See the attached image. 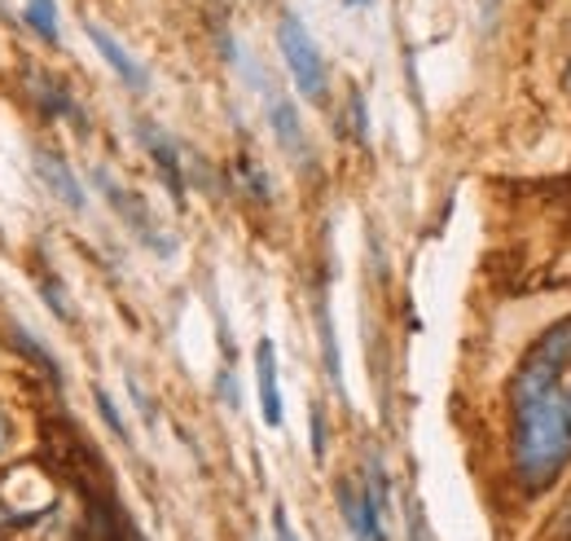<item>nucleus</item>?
Instances as JSON below:
<instances>
[{
	"label": "nucleus",
	"mask_w": 571,
	"mask_h": 541,
	"mask_svg": "<svg viewBox=\"0 0 571 541\" xmlns=\"http://www.w3.org/2000/svg\"><path fill=\"white\" fill-rule=\"evenodd\" d=\"M510 463L528 494L571 467V313L541 331L510 383Z\"/></svg>",
	"instance_id": "f257e3e1"
},
{
	"label": "nucleus",
	"mask_w": 571,
	"mask_h": 541,
	"mask_svg": "<svg viewBox=\"0 0 571 541\" xmlns=\"http://www.w3.org/2000/svg\"><path fill=\"white\" fill-rule=\"evenodd\" d=\"M278 48H282V62H286V71H290V79H294V88H299L312 106H321L325 93H330V88H325V84H330V66H325L316 40L308 35V26H303L294 13H282V18H278Z\"/></svg>",
	"instance_id": "f03ea898"
},
{
	"label": "nucleus",
	"mask_w": 571,
	"mask_h": 541,
	"mask_svg": "<svg viewBox=\"0 0 571 541\" xmlns=\"http://www.w3.org/2000/svg\"><path fill=\"white\" fill-rule=\"evenodd\" d=\"M93 176H97V185H101L106 203H110V207H115V212L128 220V229H132V234H137V238H141L150 251H159V256H172V251H176V238L159 229V220L150 216V207H146V203H141V198L128 190V185H119V181H115L106 167H97Z\"/></svg>",
	"instance_id": "7ed1b4c3"
},
{
	"label": "nucleus",
	"mask_w": 571,
	"mask_h": 541,
	"mask_svg": "<svg viewBox=\"0 0 571 541\" xmlns=\"http://www.w3.org/2000/svg\"><path fill=\"white\" fill-rule=\"evenodd\" d=\"M35 176H40V185L62 203V207H71V212H84L88 207V194H84V185H79V176L71 172V163L57 154V150H49V145H40L35 150Z\"/></svg>",
	"instance_id": "20e7f679"
},
{
	"label": "nucleus",
	"mask_w": 571,
	"mask_h": 541,
	"mask_svg": "<svg viewBox=\"0 0 571 541\" xmlns=\"http://www.w3.org/2000/svg\"><path fill=\"white\" fill-rule=\"evenodd\" d=\"M256 88H265V97H269V128H273L278 145H282L290 159H303V154H308V137H303V119H299L294 101L286 97L282 88H269V79H265V75H260V84H256Z\"/></svg>",
	"instance_id": "39448f33"
},
{
	"label": "nucleus",
	"mask_w": 571,
	"mask_h": 541,
	"mask_svg": "<svg viewBox=\"0 0 571 541\" xmlns=\"http://www.w3.org/2000/svg\"><path fill=\"white\" fill-rule=\"evenodd\" d=\"M84 31H88V40L97 44V53L106 57V66H110V71H115L132 93H146V88H150V71H146V66H141L123 44H119V35H110V31H106L101 22H93V18L84 22Z\"/></svg>",
	"instance_id": "423d86ee"
},
{
	"label": "nucleus",
	"mask_w": 571,
	"mask_h": 541,
	"mask_svg": "<svg viewBox=\"0 0 571 541\" xmlns=\"http://www.w3.org/2000/svg\"><path fill=\"white\" fill-rule=\"evenodd\" d=\"M137 137H141V145L150 150L154 167L163 172V181H168L172 198H176V203H185V176H181V150H176V141H172L154 119H137Z\"/></svg>",
	"instance_id": "0eeeda50"
},
{
	"label": "nucleus",
	"mask_w": 571,
	"mask_h": 541,
	"mask_svg": "<svg viewBox=\"0 0 571 541\" xmlns=\"http://www.w3.org/2000/svg\"><path fill=\"white\" fill-rule=\"evenodd\" d=\"M256 388H260V414L269 428H282V383H278V348L273 339L256 344Z\"/></svg>",
	"instance_id": "6e6552de"
},
{
	"label": "nucleus",
	"mask_w": 571,
	"mask_h": 541,
	"mask_svg": "<svg viewBox=\"0 0 571 541\" xmlns=\"http://www.w3.org/2000/svg\"><path fill=\"white\" fill-rule=\"evenodd\" d=\"M35 93H40V106L49 110V115H66L79 132H88V119L79 115V106L71 101V93L57 84V79H49V75H35Z\"/></svg>",
	"instance_id": "1a4fd4ad"
},
{
	"label": "nucleus",
	"mask_w": 571,
	"mask_h": 541,
	"mask_svg": "<svg viewBox=\"0 0 571 541\" xmlns=\"http://www.w3.org/2000/svg\"><path fill=\"white\" fill-rule=\"evenodd\" d=\"M9 348H18L26 361H35V370H44L53 383H62V370H57V357L26 331V326H9Z\"/></svg>",
	"instance_id": "9d476101"
},
{
	"label": "nucleus",
	"mask_w": 571,
	"mask_h": 541,
	"mask_svg": "<svg viewBox=\"0 0 571 541\" xmlns=\"http://www.w3.org/2000/svg\"><path fill=\"white\" fill-rule=\"evenodd\" d=\"M316 331H321V357H325V375L334 388H343V361H338V344H334V317L330 304L316 300Z\"/></svg>",
	"instance_id": "9b49d317"
},
{
	"label": "nucleus",
	"mask_w": 571,
	"mask_h": 541,
	"mask_svg": "<svg viewBox=\"0 0 571 541\" xmlns=\"http://www.w3.org/2000/svg\"><path fill=\"white\" fill-rule=\"evenodd\" d=\"M26 26H31L40 40L57 44V40H62V31H57V4H53V0H26Z\"/></svg>",
	"instance_id": "f8f14e48"
},
{
	"label": "nucleus",
	"mask_w": 571,
	"mask_h": 541,
	"mask_svg": "<svg viewBox=\"0 0 571 541\" xmlns=\"http://www.w3.org/2000/svg\"><path fill=\"white\" fill-rule=\"evenodd\" d=\"M238 181H243V190H247L256 203H269V198H273V194H269V176H265V167H260L256 159H247V154L238 159Z\"/></svg>",
	"instance_id": "ddd939ff"
},
{
	"label": "nucleus",
	"mask_w": 571,
	"mask_h": 541,
	"mask_svg": "<svg viewBox=\"0 0 571 541\" xmlns=\"http://www.w3.org/2000/svg\"><path fill=\"white\" fill-rule=\"evenodd\" d=\"M40 291H44V304H49L62 322H71V317H75V309H71V300H66V291H62V282H57V278H44V282H40Z\"/></svg>",
	"instance_id": "4468645a"
},
{
	"label": "nucleus",
	"mask_w": 571,
	"mask_h": 541,
	"mask_svg": "<svg viewBox=\"0 0 571 541\" xmlns=\"http://www.w3.org/2000/svg\"><path fill=\"white\" fill-rule=\"evenodd\" d=\"M93 401H97V410H101V419H106V428H110V432H115L119 441H128V423H123V414L115 410V401H110V397H106L101 388L93 392Z\"/></svg>",
	"instance_id": "2eb2a0df"
},
{
	"label": "nucleus",
	"mask_w": 571,
	"mask_h": 541,
	"mask_svg": "<svg viewBox=\"0 0 571 541\" xmlns=\"http://www.w3.org/2000/svg\"><path fill=\"white\" fill-rule=\"evenodd\" d=\"M347 106H352V132H356V141H365V137H369V110H365L360 88L347 93Z\"/></svg>",
	"instance_id": "dca6fc26"
},
{
	"label": "nucleus",
	"mask_w": 571,
	"mask_h": 541,
	"mask_svg": "<svg viewBox=\"0 0 571 541\" xmlns=\"http://www.w3.org/2000/svg\"><path fill=\"white\" fill-rule=\"evenodd\" d=\"M312 454H316V463L325 458V419H321V405H312Z\"/></svg>",
	"instance_id": "f3484780"
},
{
	"label": "nucleus",
	"mask_w": 571,
	"mask_h": 541,
	"mask_svg": "<svg viewBox=\"0 0 571 541\" xmlns=\"http://www.w3.org/2000/svg\"><path fill=\"white\" fill-rule=\"evenodd\" d=\"M273 538H278V541H299V538H294V529H290V516H286V507H273Z\"/></svg>",
	"instance_id": "a211bd4d"
},
{
	"label": "nucleus",
	"mask_w": 571,
	"mask_h": 541,
	"mask_svg": "<svg viewBox=\"0 0 571 541\" xmlns=\"http://www.w3.org/2000/svg\"><path fill=\"white\" fill-rule=\"evenodd\" d=\"M9 445H13V419H9L4 410H0V454H4Z\"/></svg>",
	"instance_id": "6ab92c4d"
},
{
	"label": "nucleus",
	"mask_w": 571,
	"mask_h": 541,
	"mask_svg": "<svg viewBox=\"0 0 571 541\" xmlns=\"http://www.w3.org/2000/svg\"><path fill=\"white\" fill-rule=\"evenodd\" d=\"M347 4H369V0H347Z\"/></svg>",
	"instance_id": "aec40b11"
},
{
	"label": "nucleus",
	"mask_w": 571,
	"mask_h": 541,
	"mask_svg": "<svg viewBox=\"0 0 571 541\" xmlns=\"http://www.w3.org/2000/svg\"><path fill=\"white\" fill-rule=\"evenodd\" d=\"M568 88H571V71H568Z\"/></svg>",
	"instance_id": "412c9836"
},
{
	"label": "nucleus",
	"mask_w": 571,
	"mask_h": 541,
	"mask_svg": "<svg viewBox=\"0 0 571 541\" xmlns=\"http://www.w3.org/2000/svg\"><path fill=\"white\" fill-rule=\"evenodd\" d=\"M0 4H4V0H0Z\"/></svg>",
	"instance_id": "4be33fe9"
}]
</instances>
